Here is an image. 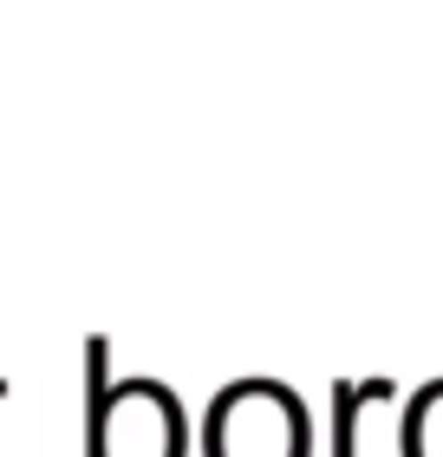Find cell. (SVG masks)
<instances>
[{"label":"cell","mask_w":443,"mask_h":457,"mask_svg":"<svg viewBox=\"0 0 443 457\" xmlns=\"http://www.w3.org/2000/svg\"><path fill=\"white\" fill-rule=\"evenodd\" d=\"M209 431H248V451L235 457H307V411L293 392L267 379H242L209 405Z\"/></svg>","instance_id":"obj_1"},{"label":"cell","mask_w":443,"mask_h":457,"mask_svg":"<svg viewBox=\"0 0 443 457\" xmlns=\"http://www.w3.org/2000/svg\"><path fill=\"white\" fill-rule=\"evenodd\" d=\"M385 379H365V386H340V392H332V457H352V419H358V405H365V399H385Z\"/></svg>","instance_id":"obj_2"}]
</instances>
